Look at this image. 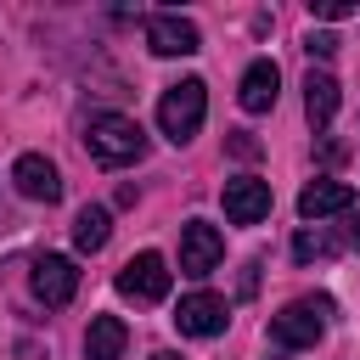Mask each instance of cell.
<instances>
[{"label":"cell","instance_id":"cell-1","mask_svg":"<svg viewBox=\"0 0 360 360\" xmlns=\"http://www.w3.org/2000/svg\"><path fill=\"white\" fill-rule=\"evenodd\" d=\"M84 146L96 163L118 169V163H141L146 158V129L129 112H90L84 118Z\"/></svg>","mask_w":360,"mask_h":360},{"label":"cell","instance_id":"cell-2","mask_svg":"<svg viewBox=\"0 0 360 360\" xmlns=\"http://www.w3.org/2000/svg\"><path fill=\"white\" fill-rule=\"evenodd\" d=\"M202 118H208V84H202V79H180V84L163 90V101H158V129H163L174 146H186V141L202 129Z\"/></svg>","mask_w":360,"mask_h":360},{"label":"cell","instance_id":"cell-3","mask_svg":"<svg viewBox=\"0 0 360 360\" xmlns=\"http://www.w3.org/2000/svg\"><path fill=\"white\" fill-rule=\"evenodd\" d=\"M326 309H332L326 298H298V304L276 309V315H270V343H276V349H315L321 332H326V321H321Z\"/></svg>","mask_w":360,"mask_h":360},{"label":"cell","instance_id":"cell-4","mask_svg":"<svg viewBox=\"0 0 360 360\" xmlns=\"http://www.w3.org/2000/svg\"><path fill=\"white\" fill-rule=\"evenodd\" d=\"M169 281H174V270H169L163 253H135V259L118 270V292L135 298V304H163V298H169Z\"/></svg>","mask_w":360,"mask_h":360},{"label":"cell","instance_id":"cell-5","mask_svg":"<svg viewBox=\"0 0 360 360\" xmlns=\"http://www.w3.org/2000/svg\"><path fill=\"white\" fill-rule=\"evenodd\" d=\"M219 259H225V236H219V225H208V219H186V225H180V270L202 281V276L219 270Z\"/></svg>","mask_w":360,"mask_h":360},{"label":"cell","instance_id":"cell-6","mask_svg":"<svg viewBox=\"0 0 360 360\" xmlns=\"http://www.w3.org/2000/svg\"><path fill=\"white\" fill-rule=\"evenodd\" d=\"M146 45H152V56H191V51H202V34L180 11H152L146 17Z\"/></svg>","mask_w":360,"mask_h":360},{"label":"cell","instance_id":"cell-7","mask_svg":"<svg viewBox=\"0 0 360 360\" xmlns=\"http://www.w3.org/2000/svg\"><path fill=\"white\" fill-rule=\"evenodd\" d=\"M34 298L39 304H51V309H62V304H73V292H79V264L68 259V253H45V259H34Z\"/></svg>","mask_w":360,"mask_h":360},{"label":"cell","instance_id":"cell-8","mask_svg":"<svg viewBox=\"0 0 360 360\" xmlns=\"http://www.w3.org/2000/svg\"><path fill=\"white\" fill-rule=\"evenodd\" d=\"M219 202H225V219H231V225H259V219L270 214V180L236 174V180H225Z\"/></svg>","mask_w":360,"mask_h":360},{"label":"cell","instance_id":"cell-9","mask_svg":"<svg viewBox=\"0 0 360 360\" xmlns=\"http://www.w3.org/2000/svg\"><path fill=\"white\" fill-rule=\"evenodd\" d=\"M225 321H231V304L219 292H186L174 309V326L186 338H214V332H225Z\"/></svg>","mask_w":360,"mask_h":360},{"label":"cell","instance_id":"cell-10","mask_svg":"<svg viewBox=\"0 0 360 360\" xmlns=\"http://www.w3.org/2000/svg\"><path fill=\"white\" fill-rule=\"evenodd\" d=\"M11 180H17V191H22L28 202H56V197H62V174H56V163L39 158V152H22V158L11 163Z\"/></svg>","mask_w":360,"mask_h":360},{"label":"cell","instance_id":"cell-11","mask_svg":"<svg viewBox=\"0 0 360 360\" xmlns=\"http://www.w3.org/2000/svg\"><path fill=\"white\" fill-rule=\"evenodd\" d=\"M276 96H281V68H276L270 56L248 62V73H242V90H236L242 112H270V107H276Z\"/></svg>","mask_w":360,"mask_h":360},{"label":"cell","instance_id":"cell-12","mask_svg":"<svg viewBox=\"0 0 360 360\" xmlns=\"http://www.w3.org/2000/svg\"><path fill=\"white\" fill-rule=\"evenodd\" d=\"M354 208V191L343 180H309L298 191V214L304 219H326V214H349Z\"/></svg>","mask_w":360,"mask_h":360},{"label":"cell","instance_id":"cell-13","mask_svg":"<svg viewBox=\"0 0 360 360\" xmlns=\"http://www.w3.org/2000/svg\"><path fill=\"white\" fill-rule=\"evenodd\" d=\"M338 101H343L338 79H332L326 68H309V79H304V112H309V124H315V129H326V124H332Z\"/></svg>","mask_w":360,"mask_h":360},{"label":"cell","instance_id":"cell-14","mask_svg":"<svg viewBox=\"0 0 360 360\" xmlns=\"http://www.w3.org/2000/svg\"><path fill=\"white\" fill-rule=\"evenodd\" d=\"M124 343H129L124 321L118 315H96L90 332H84V360H124Z\"/></svg>","mask_w":360,"mask_h":360},{"label":"cell","instance_id":"cell-15","mask_svg":"<svg viewBox=\"0 0 360 360\" xmlns=\"http://www.w3.org/2000/svg\"><path fill=\"white\" fill-rule=\"evenodd\" d=\"M107 236H112V214H107L101 202L79 208V219H73V248H79V253H101Z\"/></svg>","mask_w":360,"mask_h":360},{"label":"cell","instance_id":"cell-16","mask_svg":"<svg viewBox=\"0 0 360 360\" xmlns=\"http://www.w3.org/2000/svg\"><path fill=\"white\" fill-rule=\"evenodd\" d=\"M332 248H338V242H332V236H326V231H321V225H315V231H309V225H304V231H298V236H292V259H298V264H309V259H326V253H332Z\"/></svg>","mask_w":360,"mask_h":360},{"label":"cell","instance_id":"cell-17","mask_svg":"<svg viewBox=\"0 0 360 360\" xmlns=\"http://www.w3.org/2000/svg\"><path fill=\"white\" fill-rule=\"evenodd\" d=\"M309 11H315L321 22H343V17H354V6H349V0H309Z\"/></svg>","mask_w":360,"mask_h":360},{"label":"cell","instance_id":"cell-18","mask_svg":"<svg viewBox=\"0 0 360 360\" xmlns=\"http://www.w3.org/2000/svg\"><path fill=\"white\" fill-rule=\"evenodd\" d=\"M304 51L326 62V56H338V34H309V39H304Z\"/></svg>","mask_w":360,"mask_h":360},{"label":"cell","instance_id":"cell-19","mask_svg":"<svg viewBox=\"0 0 360 360\" xmlns=\"http://www.w3.org/2000/svg\"><path fill=\"white\" fill-rule=\"evenodd\" d=\"M349 248H360V214H349Z\"/></svg>","mask_w":360,"mask_h":360},{"label":"cell","instance_id":"cell-20","mask_svg":"<svg viewBox=\"0 0 360 360\" xmlns=\"http://www.w3.org/2000/svg\"><path fill=\"white\" fill-rule=\"evenodd\" d=\"M152 360H180V354H174V349H158V354H152Z\"/></svg>","mask_w":360,"mask_h":360}]
</instances>
